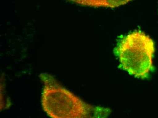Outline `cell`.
<instances>
[{
	"instance_id": "1",
	"label": "cell",
	"mask_w": 158,
	"mask_h": 118,
	"mask_svg": "<svg viewBox=\"0 0 158 118\" xmlns=\"http://www.w3.org/2000/svg\"><path fill=\"white\" fill-rule=\"evenodd\" d=\"M41 77L45 83L41 104L43 110L51 117L92 118L99 116L97 113L109 114L108 109L98 108L83 101L60 86L51 75L43 74Z\"/></svg>"
},
{
	"instance_id": "2",
	"label": "cell",
	"mask_w": 158,
	"mask_h": 118,
	"mask_svg": "<svg viewBox=\"0 0 158 118\" xmlns=\"http://www.w3.org/2000/svg\"><path fill=\"white\" fill-rule=\"evenodd\" d=\"M155 45L150 36L141 31H135L121 37L114 53L120 66L131 75L146 78L153 69Z\"/></svg>"
},
{
	"instance_id": "3",
	"label": "cell",
	"mask_w": 158,
	"mask_h": 118,
	"mask_svg": "<svg viewBox=\"0 0 158 118\" xmlns=\"http://www.w3.org/2000/svg\"><path fill=\"white\" fill-rule=\"evenodd\" d=\"M80 5L90 7L114 8L127 4L133 0H68Z\"/></svg>"
}]
</instances>
